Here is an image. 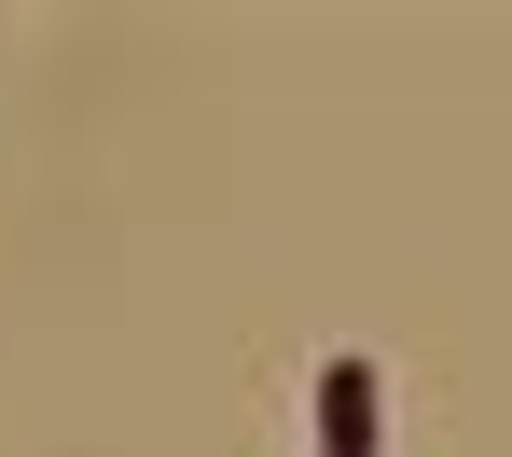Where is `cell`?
<instances>
[{
    "instance_id": "1",
    "label": "cell",
    "mask_w": 512,
    "mask_h": 457,
    "mask_svg": "<svg viewBox=\"0 0 512 457\" xmlns=\"http://www.w3.org/2000/svg\"><path fill=\"white\" fill-rule=\"evenodd\" d=\"M319 430H333V457H374V361L319 374Z\"/></svg>"
}]
</instances>
